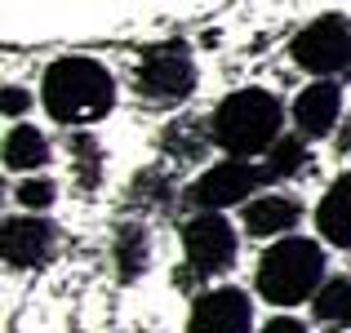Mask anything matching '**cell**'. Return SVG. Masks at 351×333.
<instances>
[{"instance_id":"obj_15","label":"cell","mask_w":351,"mask_h":333,"mask_svg":"<svg viewBox=\"0 0 351 333\" xmlns=\"http://www.w3.org/2000/svg\"><path fill=\"white\" fill-rule=\"evenodd\" d=\"M311 316L334 333L351 329V275H334L320 284V293L311 298Z\"/></svg>"},{"instance_id":"obj_8","label":"cell","mask_w":351,"mask_h":333,"mask_svg":"<svg viewBox=\"0 0 351 333\" xmlns=\"http://www.w3.org/2000/svg\"><path fill=\"white\" fill-rule=\"evenodd\" d=\"M187 333H254V302L236 284H214L196 293L187 316Z\"/></svg>"},{"instance_id":"obj_10","label":"cell","mask_w":351,"mask_h":333,"mask_svg":"<svg viewBox=\"0 0 351 333\" xmlns=\"http://www.w3.org/2000/svg\"><path fill=\"white\" fill-rule=\"evenodd\" d=\"M289 120H293V134H298L302 143L329 138L338 129V120H343V89H338V80H311V85L293 98Z\"/></svg>"},{"instance_id":"obj_1","label":"cell","mask_w":351,"mask_h":333,"mask_svg":"<svg viewBox=\"0 0 351 333\" xmlns=\"http://www.w3.org/2000/svg\"><path fill=\"white\" fill-rule=\"evenodd\" d=\"M40 107L49 111L58 125H94L116 107V76L98 58H58L45 67L40 76Z\"/></svg>"},{"instance_id":"obj_11","label":"cell","mask_w":351,"mask_h":333,"mask_svg":"<svg viewBox=\"0 0 351 333\" xmlns=\"http://www.w3.org/2000/svg\"><path fill=\"white\" fill-rule=\"evenodd\" d=\"M302 222V200H293L289 191H263L240 209V227L254 240H289V231H298Z\"/></svg>"},{"instance_id":"obj_2","label":"cell","mask_w":351,"mask_h":333,"mask_svg":"<svg viewBox=\"0 0 351 333\" xmlns=\"http://www.w3.org/2000/svg\"><path fill=\"white\" fill-rule=\"evenodd\" d=\"M209 138L232 160L267 156L285 138V107L267 89H236L209 111Z\"/></svg>"},{"instance_id":"obj_14","label":"cell","mask_w":351,"mask_h":333,"mask_svg":"<svg viewBox=\"0 0 351 333\" xmlns=\"http://www.w3.org/2000/svg\"><path fill=\"white\" fill-rule=\"evenodd\" d=\"M5 164L14 173H32L36 178V169L49 164V138H45L36 125H9V134H5Z\"/></svg>"},{"instance_id":"obj_17","label":"cell","mask_w":351,"mask_h":333,"mask_svg":"<svg viewBox=\"0 0 351 333\" xmlns=\"http://www.w3.org/2000/svg\"><path fill=\"white\" fill-rule=\"evenodd\" d=\"M307 160H311L307 143H302L298 134H285L280 143L263 156V173H267V178H276V182H285V178H298V173L307 169Z\"/></svg>"},{"instance_id":"obj_5","label":"cell","mask_w":351,"mask_h":333,"mask_svg":"<svg viewBox=\"0 0 351 333\" xmlns=\"http://www.w3.org/2000/svg\"><path fill=\"white\" fill-rule=\"evenodd\" d=\"M289 58L316 80H338L351 71V18L320 14L289 40Z\"/></svg>"},{"instance_id":"obj_4","label":"cell","mask_w":351,"mask_h":333,"mask_svg":"<svg viewBox=\"0 0 351 333\" xmlns=\"http://www.w3.org/2000/svg\"><path fill=\"white\" fill-rule=\"evenodd\" d=\"M134 94L147 107H178L196 94V58L182 40H165L143 49L134 67Z\"/></svg>"},{"instance_id":"obj_19","label":"cell","mask_w":351,"mask_h":333,"mask_svg":"<svg viewBox=\"0 0 351 333\" xmlns=\"http://www.w3.org/2000/svg\"><path fill=\"white\" fill-rule=\"evenodd\" d=\"M14 200L27 209V214L40 218L45 209H53V200H58V182L45 178V173H36V178H23V182H18V191H14Z\"/></svg>"},{"instance_id":"obj_22","label":"cell","mask_w":351,"mask_h":333,"mask_svg":"<svg viewBox=\"0 0 351 333\" xmlns=\"http://www.w3.org/2000/svg\"><path fill=\"white\" fill-rule=\"evenodd\" d=\"M263 333H311V329L302 325V320H293V316H271L263 325Z\"/></svg>"},{"instance_id":"obj_3","label":"cell","mask_w":351,"mask_h":333,"mask_svg":"<svg viewBox=\"0 0 351 333\" xmlns=\"http://www.w3.org/2000/svg\"><path fill=\"white\" fill-rule=\"evenodd\" d=\"M325 249L307 236H289L276 240L258 254L254 267V289L263 293V302L271 307H298V302H311L325 284Z\"/></svg>"},{"instance_id":"obj_16","label":"cell","mask_w":351,"mask_h":333,"mask_svg":"<svg viewBox=\"0 0 351 333\" xmlns=\"http://www.w3.org/2000/svg\"><path fill=\"white\" fill-rule=\"evenodd\" d=\"M160 147H165V156H173V160H200L205 147H214L209 120H173V125L165 129Z\"/></svg>"},{"instance_id":"obj_21","label":"cell","mask_w":351,"mask_h":333,"mask_svg":"<svg viewBox=\"0 0 351 333\" xmlns=\"http://www.w3.org/2000/svg\"><path fill=\"white\" fill-rule=\"evenodd\" d=\"M27 107H32V94H27L23 85H5V94H0V111H5V120H14V125H23Z\"/></svg>"},{"instance_id":"obj_7","label":"cell","mask_w":351,"mask_h":333,"mask_svg":"<svg viewBox=\"0 0 351 333\" xmlns=\"http://www.w3.org/2000/svg\"><path fill=\"white\" fill-rule=\"evenodd\" d=\"M240 254V231L227 214H191L182 222V262L196 275H223Z\"/></svg>"},{"instance_id":"obj_6","label":"cell","mask_w":351,"mask_h":333,"mask_svg":"<svg viewBox=\"0 0 351 333\" xmlns=\"http://www.w3.org/2000/svg\"><path fill=\"white\" fill-rule=\"evenodd\" d=\"M267 173L249 160H218L187 187V200L200 214H227V209H245L258 196Z\"/></svg>"},{"instance_id":"obj_20","label":"cell","mask_w":351,"mask_h":333,"mask_svg":"<svg viewBox=\"0 0 351 333\" xmlns=\"http://www.w3.org/2000/svg\"><path fill=\"white\" fill-rule=\"evenodd\" d=\"M165 191H169L165 173L143 169V173L134 178V187H129V196H134V205H165Z\"/></svg>"},{"instance_id":"obj_9","label":"cell","mask_w":351,"mask_h":333,"mask_svg":"<svg viewBox=\"0 0 351 333\" xmlns=\"http://www.w3.org/2000/svg\"><path fill=\"white\" fill-rule=\"evenodd\" d=\"M0 254H5V267H14V271H36V267H45L58 254V227L49 218H36V214L5 218Z\"/></svg>"},{"instance_id":"obj_12","label":"cell","mask_w":351,"mask_h":333,"mask_svg":"<svg viewBox=\"0 0 351 333\" xmlns=\"http://www.w3.org/2000/svg\"><path fill=\"white\" fill-rule=\"evenodd\" d=\"M316 231L325 245L351 249V173H338L316 205Z\"/></svg>"},{"instance_id":"obj_18","label":"cell","mask_w":351,"mask_h":333,"mask_svg":"<svg viewBox=\"0 0 351 333\" xmlns=\"http://www.w3.org/2000/svg\"><path fill=\"white\" fill-rule=\"evenodd\" d=\"M71 164H76V182L94 191L98 178H103V151H98V138L89 129H76L71 134Z\"/></svg>"},{"instance_id":"obj_13","label":"cell","mask_w":351,"mask_h":333,"mask_svg":"<svg viewBox=\"0 0 351 333\" xmlns=\"http://www.w3.org/2000/svg\"><path fill=\"white\" fill-rule=\"evenodd\" d=\"M112 267L120 280H138L152 267V236L143 222H120L112 236Z\"/></svg>"}]
</instances>
